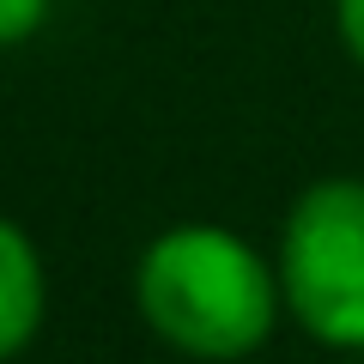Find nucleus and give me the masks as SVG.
Listing matches in <instances>:
<instances>
[{
    "instance_id": "f257e3e1",
    "label": "nucleus",
    "mask_w": 364,
    "mask_h": 364,
    "mask_svg": "<svg viewBox=\"0 0 364 364\" xmlns=\"http://www.w3.org/2000/svg\"><path fill=\"white\" fill-rule=\"evenodd\" d=\"M134 304L170 352L200 364H237L267 346L286 291L279 267L249 237L225 225H170L140 249Z\"/></svg>"
},
{
    "instance_id": "f03ea898",
    "label": "nucleus",
    "mask_w": 364,
    "mask_h": 364,
    "mask_svg": "<svg viewBox=\"0 0 364 364\" xmlns=\"http://www.w3.org/2000/svg\"><path fill=\"white\" fill-rule=\"evenodd\" d=\"M286 316L334 352H364V182H310L279 231Z\"/></svg>"
},
{
    "instance_id": "7ed1b4c3",
    "label": "nucleus",
    "mask_w": 364,
    "mask_h": 364,
    "mask_svg": "<svg viewBox=\"0 0 364 364\" xmlns=\"http://www.w3.org/2000/svg\"><path fill=\"white\" fill-rule=\"evenodd\" d=\"M43 310H49L43 255L13 219H0V364H13L18 352L37 340Z\"/></svg>"
},
{
    "instance_id": "20e7f679",
    "label": "nucleus",
    "mask_w": 364,
    "mask_h": 364,
    "mask_svg": "<svg viewBox=\"0 0 364 364\" xmlns=\"http://www.w3.org/2000/svg\"><path fill=\"white\" fill-rule=\"evenodd\" d=\"M49 13H55V0H0V49L37 37L49 25Z\"/></svg>"
},
{
    "instance_id": "39448f33",
    "label": "nucleus",
    "mask_w": 364,
    "mask_h": 364,
    "mask_svg": "<svg viewBox=\"0 0 364 364\" xmlns=\"http://www.w3.org/2000/svg\"><path fill=\"white\" fill-rule=\"evenodd\" d=\"M334 31L346 43V55L364 67V0H334Z\"/></svg>"
}]
</instances>
